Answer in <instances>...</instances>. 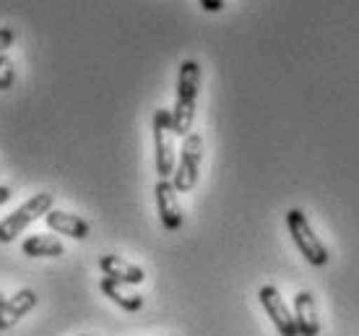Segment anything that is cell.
I'll use <instances>...</instances> for the list:
<instances>
[{
    "label": "cell",
    "mask_w": 359,
    "mask_h": 336,
    "mask_svg": "<svg viewBox=\"0 0 359 336\" xmlns=\"http://www.w3.org/2000/svg\"><path fill=\"white\" fill-rule=\"evenodd\" d=\"M99 269H102V274L104 276H109V279H117V282L123 284H144L146 279V271L141 269V266L130 264V261H126V258H120V255H102L99 258Z\"/></svg>",
    "instance_id": "30bf717a"
},
{
    "label": "cell",
    "mask_w": 359,
    "mask_h": 336,
    "mask_svg": "<svg viewBox=\"0 0 359 336\" xmlns=\"http://www.w3.org/2000/svg\"><path fill=\"white\" fill-rule=\"evenodd\" d=\"M21 253L29 255V258H60L65 253V246L57 237L32 235L21 243Z\"/></svg>",
    "instance_id": "4fadbf2b"
},
{
    "label": "cell",
    "mask_w": 359,
    "mask_h": 336,
    "mask_svg": "<svg viewBox=\"0 0 359 336\" xmlns=\"http://www.w3.org/2000/svg\"><path fill=\"white\" fill-rule=\"evenodd\" d=\"M294 321L299 336H318L320 334V321H318V305H315L313 292H297L294 295Z\"/></svg>",
    "instance_id": "8fae6325"
},
{
    "label": "cell",
    "mask_w": 359,
    "mask_h": 336,
    "mask_svg": "<svg viewBox=\"0 0 359 336\" xmlns=\"http://www.w3.org/2000/svg\"><path fill=\"white\" fill-rule=\"evenodd\" d=\"M13 42H16V32L11 27L0 29V55L8 53V47H13Z\"/></svg>",
    "instance_id": "9a60e30c"
},
{
    "label": "cell",
    "mask_w": 359,
    "mask_h": 336,
    "mask_svg": "<svg viewBox=\"0 0 359 336\" xmlns=\"http://www.w3.org/2000/svg\"><path fill=\"white\" fill-rule=\"evenodd\" d=\"M201 162H203V136L190 130L182 138V149H180V159L172 175V185L177 193H190L196 188L198 175H201Z\"/></svg>",
    "instance_id": "277c9868"
},
{
    "label": "cell",
    "mask_w": 359,
    "mask_h": 336,
    "mask_svg": "<svg viewBox=\"0 0 359 336\" xmlns=\"http://www.w3.org/2000/svg\"><path fill=\"white\" fill-rule=\"evenodd\" d=\"M8 199H11V191L6 188V185H0V206H3V203H6Z\"/></svg>",
    "instance_id": "e0dca14e"
},
{
    "label": "cell",
    "mask_w": 359,
    "mask_h": 336,
    "mask_svg": "<svg viewBox=\"0 0 359 336\" xmlns=\"http://www.w3.org/2000/svg\"><path fill=\"white\" fill-rule=\"evenodd\" d=\"M16 81V68L8 55H0V91H8Z\"/></svg>",
    "instance_id": "5bb4252c"
},
{
    "label": "cell",
    "mask_w": 359,
    "mask_h": 336,
    "mask_svg": "<svg viewBox=\"0 0 359 336\" xmlns=\"http://www.w3.org/2000/svg\"><path fill=\"white\" fill-rule=\"evenodd\" d=\"M154 162L159 180H172L177 154H175V128H172V109H156L154 112Z\"/></svg>",
    "instance_id": "7a4b0ae2"
},
{
    "label": "cell",
    "mask_w": 359,
    "mask_h": 336,
    "mask_svg": "<svg viewBox=\"0 0 359 336\" xmlns=\"http://www.w3.org/2000/svg\"><path fill=\"white\" fill-rule=\"evenodd\" d=\"M198 86H201V65L196 60H185L180 65L177 76V100L172 109V128L175 136H188L196 118V102H198Z\"/></svg>",
    "instance_id": "6da1fadb"
},
{
    "label": "cell",
    "mask_w": 359,
    "mask_h": 336,
    "mask_svg": "<svg viewBox=\"0 0 359 336\" xmlns=\"http://www.w3.org/2000/svg\"><path fill=\"white\" fill-rule=\"evenodd\" d=\"M3 300H6V295H3V292H0V305H3Z\"/></svg>",
    "instance_id": "ac0fdd59"
},
{
    "label": "cell",
    "mask_w": 359,
    "mask_h": 336,
    "mask_svg": "<svg viewBox=\"0 0 359 336\" xmlns=\"http://www.w3.org/2000/svg\"><path fill=\"white\" fill-rule=\"evenodd\" d=\"M36 308V295L34 290H18L13 292L11 297L3 300L0 305V331H8L18 323V321L24 318L27 313Z\"/></svg>",
    "instance_id": "ba28073f"
},
{
    "label": "cell",
    "mask_w": 359,
    "mask_h": 336,
    "mask_svg": "<svg viewBox=\"0 0 359 336\" xmlns=\"http://www.w3.org/2000/svg\"><path fill=\"white\" fill-rule=\"evenodd\" d=\"M154 196H156V211H159V219H162V227L170 229V232L182 227V206H180L177 191H175L172 180L156 182Z\"/></svg>",
    "instance_id": "52a82bcc"
},
{
    "label": "cell",
    "mask_w": 359,
    "mask_h": 336,
    "mask_svg": "<svg viewBox=\"0 0 359 336\" xmlns=\"http://www.w3.org/2000/svg\"><path fill=\"white\" fill-rule=\"evenodd\" d=\"M287 227L289 235L294 240L297 250L305 255V261L310 266H325L328 264V248L320 243V237L315 235L310 222H307L305 211L302 209H289L287 211Z\"/></svg>",
    "instance_id": "3957f363"
},
{
    "label": "cell",
    "mask_w": 359,
    "mask_h": 336,
    "mask_svg": "<svg viewBox=\"0 0 359 336\" xmlns=\"http://www.w3.org/2000/svg\"><path fill=\"white\" fill-rule=\"evenodd\" d=\"M45 222L47 227L57 232V235H65L71 237V240H86L91 232L89 222L81 219L79 214H71V211H57V209H50L45 214Z\"/></svg>",
    "instance_id": "9c48e42d"
},
{
    "label": "cell",
    "mask_w": 359,
    "mask_h": 336,
    "mask_svg": "<svg viewBox=\"0 0 359 336\" xmlns=\"http://www.w3.org/2000/svg\"><path fill=\"white\" fill-rule=\"evenodd\" d=\"M258 300H261L263 310L269 313L271 323L276 326L278 334L281 336H299L294 313L289 310V305L284 302V297H281V292H278L273 284H263L261 292H258Z\"/></svg>",
    "instance_id": "8992f818"
},
{
    "label": "cell",
    "mask_w": 359,
    "mask_h": 336,
    "mask_svg": "<svg viewBox=\"0 0 359 336\" xmlns=\"http://www.w3.org/2000/svg\"><path fill=\"white\" fill-rule=\"evenodd\" d=\"M53 201H55L53 193H36L24 206H18L13 214H8V217L0 222V243H13L32 222L45 217L47 211L53 209Z\"/></svg>",
    "instance_id": "5b68a950"
},
{
    "label": "cell",
    "mask_w": 359,
    "mask_h": 336,
    "mask_svg": "<svg viewBox=\"0 0 359 336\" xmlns=\"http://www.w3.org/2000/svg\"><path fill=\"white\" fill-rule=\"evenodd\" d=\"M201 8L208 11V13H219L224 8V0H201Z\"/></svg>",
    "instance_id": "2e32d148"
},
{
    "label": "cell",
    "mask_w": 359,
    "mask_h": 336,
    "mask_svg": "<svg viewBox=\"0 0 359 336\" xmlns=\"http://www.w3.org/2000/svg\"><path fill=\"white\" fill-rule=\"evenodd\" d=\"M99 290H102L104 297H109V300L115 302L117 308L128 310V313H138V310L144 308V295H138V292L130 290V284H123V282H117V279L102 276Z\"/></svg>",
    "instance_id": "7c38bea8"
}]
</instances>
